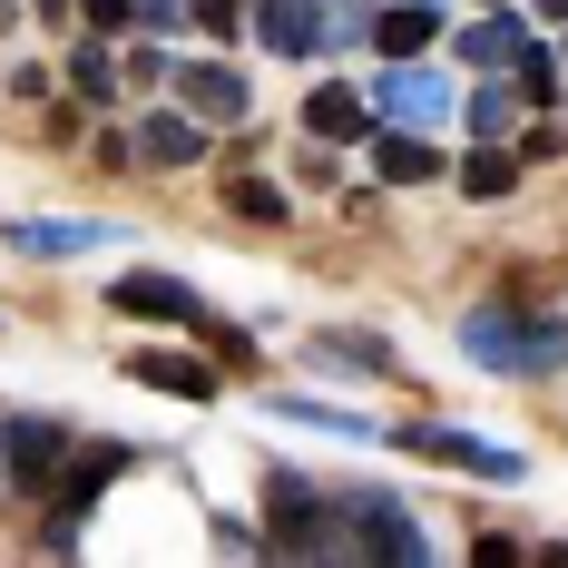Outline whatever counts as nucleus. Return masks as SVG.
Segmentation results:
<instances>
[{
  "label": "nucleus",
  "instance_id": "1",
  "mask_svg": "<svg viewBox=\"0 0 568 568\" xmlns=\"http://www.w3.org/2000/svg\"><path fill=\"white\" fill-rule=\"evenodd\" d=\"M460 353L480 373H559L568 363V324L559 314H519V304H470L460 314Z\"/></svg>",
  "mask_w": 568,
  "mask_h": 568
},
{
  "label": "nucleus",
  "instance_id": "2",
  "mask_svg": "<svg viewBox=\"0 0 568 568\" xmlns=\"http://www.w3.org/2000/svg\"><path fill=\"white\" fill-rule=\"evenodd\" d=\"M383 442H402V452H422V460H452V470H470V480H519V452L460 432V422H402V432H383Z\"/></svg>",
  "mask_w": 568,
  "mask_h": 568
},
{
  "label": "nucleus",
  "instance_id": "3",
  "mask_svg": "<svg viewBox=\"0 0 568 568\" xmlns=\"http://www.w3.org/2000/svg\"><path fill=\"white\" fill-rule=\"evenodd\" d=\"M118 470H128V452H118V442H99V452H69V470L50 480V539H59V549L79 539V519L99 510V490H109Z\"/></svg>",
  "mask_w": 568,
  "mask_h": 568
},
{
  "label": "nucleus",
  "instance_id": "4",
  "mask_svg": "<svg viewBox=\"0 0 568 568\" xmlns=\"http://www.w3.org/2000/svg\"><path fill=\"white\" fill-rule=\"evenodd\" d=\"M343 549H363V559H432V539H422V519L402 510V500H343Z\"/></svg>",
  "mask_w": 568,
  "mask_h": 568
},
{
  "label": "nucleus",
  "instance_id": "5",
  "mask_svg": "<svg viewBox=\"0 0 568 568\" xmlns=\"http://www.w3.org/2000/svg\"><path fill=\"white\" fill-rule=\"evenodd\" d=\"M176 109H196V118H216V128H226V118H245L255 109V89H245V79H235L226 59H176Z\"/></svg>",
  "mask_w": 568,
  "mask_h": 568
},
{
  "label": "nucleus",
  "instance_id": "6",
  "mask_svg": "<svg viewBox=\"0 0 568 568\" xmlns=\"http://www.w3.org/2000/svg\"><path fill=\"white\" fill-rule=\"evenodd\" d=\"M373 109L402 118V128H432V118H452V79H442V69H422V59H393V79L373 89Z\"/></svg>",
  "mask_w": 568,
  "mask_h": 568
},
{
  "label": "nucleus",
  "instance_id": "7",
  "mask_svg": "<svg viewBox=\"0 0 568 568\" xmlns=\"http://www.w3.org/2000/svg\"><path fill=\"white\" fill-rule=\"evenodd\" d=\"M69 452H79V442H69V422H40V412H30V422H10V480H20V490H50L59 470H69Z\"/></svg>",
  "mask_w": 568,
  "mask_h": 568
},
{
  "label": "nucleus",
  "instance_id": "8",
  "mask_svg": "<svg viewBox=\"0 0 568 568\" xmlns=\"http://www.w3.org/2000/svg\"><path fill=\"white\" fill-rule=\"evenodd\" d=\"M109 304H118V314H148V324H206L196 284H176V275H118Z\"/></svg>",
  "mask_w": 568,
  "mask_h": 568
},
{
  "label": "nucleus",
  "instance_id": "9",
  "mask_svg": "<svg viewBox=\"0 0 568 568\" xmlns=\"http://www.w3.org/2000/svg\"><path fill=\"white\" fill-rule=\"evenodd\" d=\"M255 40L275 59H314L324 50V0H255Z\"/></svg>",
  "mask_w": 568,
  "mask_h": 568
},
{
  "label": "nucleus",
  "instance_id": "10",
  "mask_svg": "<svg viewBox=\"0 0 568 568\" xmlns=\"http://www.w3.org/2000/svg\"><path fill=\"white\" fill-rule=\"evenodd\" d=\"M452 50L470 59V69H510V59L529 50V20H519V10H500V0H490V10H480V20H470V30H460Z\"/></svg>",
  "mask_w": 568,
  "mask_h": 568
},
{
  "label": "nucleus",
  "instance_id": "11",
  "mask_svg": "<svg viewBox=\"0 0 568 568\" xmlns=\"http://www.w3.org/2000/svg\"><path fill=\"white\" fill-rule=\"evenodd\" d=\"M432 40H442V10H432V0H393V10H373V50L422 59Z\"/></svg>",
  "mask_w": 568,
  "mask_h": 568
},
{
  "label": "nucleus",
  "instance_id": "12",
  "mask_svg": "<svg viewBox=\"0 0 568 568\" xmlns=\"http://www.w3.org/2000/svg\"><path fill=\"white\" fill-rule=\"evenodd\" d=\"M304 128H314L324 148H334V138H373V109H363V99H353L343 79H324V89L304 99Z\"/></svg>",
  "mask_w": 568,
  "mask_h": 568
},
{
  "label": "nucleus",
  "instance_id": "13",
  "mask_svg": "<svg viewBox=\"0 0 568 568\" xmlns=\"http://www.w3.org/2000/svg\"><path fill=\"white\" fill-rule=\"evenodd\" d=\"M138 158H158V168H186V158H206V128H196V109L186 118H148V128H138Z\"/></svg>",
  "mask_w": 568,
  "mask_h": 568
},
{
  "label": "nucleus",
  "instance_id": "14",
  "mask_svg": "<svg viewBox=\"0 0 568 568\" xmlns=\"http://www.w3.org/2000/svg\"><path fill=\"white\" fill-rule=\"evenodd\" d=\"M373 176H383V186H422V176H442V158L422 148V128H393V138L373 148Z\"/></svg>",
  "mask_w": 568,
  "mask_h": 568
},
{
  "label": "nucleus",
  "instance_id": "15",
  "mask_svg": "<svg viewBox=\"0 0 568 568\" xmlns=\"http://www.w3.org/2000/svg\"><path fill=\"white\" fill-rule=\"evenodd\" d=\"M128 373H138L148 393H186V402L216 393V373H206V363H176V353H128Z\"/></svg>",
  "mask_w": 568,
  "mask_h": 568
},
{
  "label": "nucleus",
  "instance_id": "16",
  "mask_svg": "<svg viewBox=\"0 0 568 568\" xmlns=\"http://www.w3.org/2000/svg\"><path fill=\"white\" fill-rule=\"evenodd\" d=\"M460 186H470L480 206H500V196H510V186H519V158H510V148H500V138H480V158L460 168Z\"/></svg>",
  "mask_w": 568,
  "mask_h": 568
},
{
  "label": "nucleus",
  "instance_id": "17",
  "mask_svg": "<svg viewBox=\"0 0 568 568\" xmlns=\"http://www.w3.org/2000/svg\"><path fill=\"white\" fill-rule=\"evenodd\" d=\"M10 245L20 255H79V245H109V226H20L10 216Z\"/></svg>",
  "mask_w": 568,
  "mask_h": 568
},
{
  "label": "nucleus",
  "instance_id": "18",
  "mask_svg": "<svg viewBox=\"0 0 568 568\" xmlns=\"http://www.w3.org/2000/svg\"><path fill=\"white\" fill-rule=\"evenodd\" d=\"M226 206H235V216H255V226H284L294 196H284L275 176H226Z\"/></svg>",
  "mask_w": 568,
  "mask_h": 568
},
{
  "label": "nucleus",
  "instance_id": "19",
  "mask_svg": "<svg viewBox=\"0 0 568 568\" xmlns=\"http://www.w3.org/2000/svg\"><path fill=\"white\" fill-rule=\"evenodd\" d=\"M69 89H79V99H118V59L99 50V40H89V50L69 59Z\"/></svg>",
  "mask_w": 568,
  "mask_h": 568
},
{
  "label": "nucleus",
  "instance_id": "20",
  "mask_svg": "<svg viewBox=\"0 0 568 568\" xmlns=\"http://www.w3.org/2000/svg\"><path fill=\"white\" fill-rule=\"evenodd\" d=\"M510 89H480V99H470V138H510Z\"/></svg>",
  "mask_w": 568,
  "mask_h": 568
},
{
  "label": "nucleus",
  "instance_id": "21",
  "mask_svg": "<svg viewBox=\"0 0 568 568\" xmlns=\"http://www.w3.org/2000/svg\"><path fill=\"white\" fill-rule=\"evenodd\" d=\"M324 353H343L353 373H383V363H393V353H383V343H373V334H324Z\"/></svg>",
  "mask_w": 568,
  "mask_h": 568
},
{
  "label": "nucleus",
  "instance_id": "22",
  "mask_svg": "<svg viewBox=\"0 0 568 568\" xmlns=\"http://www.w3.org/2000/svg\"><path fill=\"white\" fill-rule=\"evenodd\" d=\"M79 10H89L99 30H118V20H138V0H79Z\"/></svg>",
  "mask_w": 568,
  "mask_h": 568
},
{
  "label": "nucleus",
  "instance_id": "23",
  "mask_svg": "<svg viewBox=\"0 0 568 568\" xmlns=\"http://www.w3.org/2000/svg\"><path fill=\"white\" fill-rule=\"evenodd\" d=\"M196 20H206L216 40H235V0H196Z\"/></svg>",
  "mask_w": 568,
  "mask_h": 568
},
{
  "label": "nucleus",
  "instance_id": "24",
  "mask_svg": "<svg viewBox=\"0 0 568 568\" xmlns=\"http://www.w3.org/2000/svg\"><path fill=\"white\" fill-rule=\"evenodd\" d=\"M138 20H148V30H168V20H176V0H138Z\"/></svg>",
  "mask_w": 568,
  "mask_h": 568
},
{
  "label": "nucleus",
  "instance_id": "25",
  "mask_svg": "<svg viewBox=\"0 0 568 568\" xmlns=\"http://www.w3.org/2000/svg\"><path fill=\"white\" fill-rule=\"evenodd\" d=\"M0 480H10V432H0Z\"/></svg>",
  "mask_w": 568,
  "mask_h": 568
},
{
  "label": "nucleus",
  "instance_id": "26",
  "mask_svg": "<svg viewBox=\"0 0 568 568\" xmlns=\"http://www.w3.org/2000/svg\"><path fill=\"white\" fill-rule=\"evenodd\" d=\"M539 10H549V20H568V0H539Z\"/></svg>",
  "mask_w": 568,
  "mask_h": 568
},
{
  "label": "nucleus",
  "instance_id": "27",
  "mask_svg": "<svg viewBox=\"0 0 568 568\" xmlns=\"http://www.w3.org/2000/svg\"><path fill=\"white\" fill-rule=\"evenodd\" d=\"M432 10H442V0H432Z\"/></svg>",
  "mask_w": 568,
  "mask_h": 568
}]
</instances>
